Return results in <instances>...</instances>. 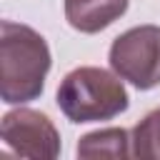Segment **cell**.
I'll return each instance as SVG.
<instances>
[{
    "mask_svg": "<svg viewBox=\"0 0 160 160\" xmlns=\"http://www.w3.org/2000/svg\"><path fill=\"white\" fill-rule=\"evenodd\" d=\"M50 70V48L30 25L0 22V98L8 105L38 100Z\"/></svg>",
    "mask_w": 160,
    "mask_h": 160,
    "instance_id": "6da1fadb",
    "label": "cell"
},
{
    "mask_svg": "<svg viewBox=\"0 0 160 160\" xmlns=\"http://www.w3.org/2000/svg\"><path fill=\"white\" fill-rule=\"evenodd\" d=\"M58 108L70 122L112 120L128 110L130 98L122 78L112 70L82 65L70 70L58 88Z\"/></svg>",
    "mask_w": 160,
    "mask_h": 160,
    "instance_id": "7a4b0ae2",
    "label": "cell"
},
{
    "mask_svg": "<svg viewBox=\"0 0 160 160\" xmlns=\"http://www.w3.org/2000/svg\"><path fill=\"white\" fill-rule=\"evenodd\" d=\"M110 68L135 85L138 90H152L160 85V28L138 25L118 35L110 45Z\"/></svg>",
    "mask_w": 160,
    "mask_h": 160,
    "instance_id": "3957f363",
    "label": "cell"
},
{
    "mask_svg": "<svg viewBox=\"0 0 160 160\" xmlns=\"http://www.w3.org/2000/svg\"><path fill=\"white\" fill-rule=\"evenodd\" d=\"M2 142L20 158L52 160L60 155V132L45 112L18 108L2 115L0 122Z\"/></svg>",
    "mask_w": 160,
    "mask_h": 160,
    "instance_id": "277c9868",
    "label": "cell"
},
{
    "mask_svg": "<svg viewBox=\"0 0 160 160\" xmlns=\"http://www.w3.org/2000/svg\"><path fill=\"white\" fill-rule=\"evenodd\" d=\"M130 0H65V20L72 30L95 35L125 15Z\"/></svg>",
    "mask_w": 160,
    "mask_h": 160,
    "instance_id": "5b68a950",
    "label": "cell"
},
{
    "mask_svg": "<svg viewBox=\"0 0 160 160\" xmlns=\"http://www.w3.org/2000/svg\"><path fill=\"white\" fill-rule=\"evenodd\" d=\"M132 138L122 128H105L95 130L80 138L78 142V158H128L132 155Z\"/></svg>",
    "mask_w": 160,
    "mask_h": 160,
    "instance_id": "8992f818",
    "label": "cell"
},
{
    "mask_svg": "<svg viewBox=\"0 0 160 160\" xmlns=\"http://www.w3.org/2000/svg\"><path fill=\"white\" fill-rule=\"evenodd\" d=\"M132 155L140 160H160V108L132 128Z\"/></svg>",
    "mask_w": 160,
    "mask_h": 160,
    "instance_id": "52a82bcc",
    "label": "cell"
}]
</instances>
